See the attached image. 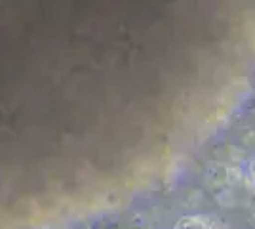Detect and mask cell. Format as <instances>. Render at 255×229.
<instances>
[{"instance_id":"cell-1","label":"cell","mask_w":255,"mask_h":229,"mask_svg":"<svg viewBox=\"0 0 255 229\" xmlns=\"http://www.w3.org/2000/svg\"><path fill=\"white\" fill-rule=\"evenodd\" d=\"M179 229H210V228H208V224H206L204 220H198V218H185V220H181Z\"/></svg>"}]
</instances>
